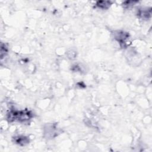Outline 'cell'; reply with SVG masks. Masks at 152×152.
Returning a JSON list of instances; mask_svg holds the SVG:
<instances>
[{"mask_svg":"<svg viewBox=\"0 0 152 152\" xmlns=\"http://www.w3.org/2000/svg\"><path fill=\"white\" fill-rule=\"evenodd\" d=\"M32 118V113L30 111L25 110L21 111H11L8 114L10 121H17L19 122H25Z\"/></svg>","mask_w":152,"mask_h":152,"instance_id":"1","label":"cell"},{"mask_svg":"<svg viewBox=\"0 0 152 152\" xmlns=\"http://www.w3.org/2000/svg\"><path fill=\"white\" fill-rule=\"evenodd\" d=\"M14 141L17 144H20V145L25 146L26 144H28L29 142V140L27 138L25 137H17L14 138Z\"/></svg>","mask_w":152,"mask_h":152,"instance_id":"3","label":"cell"},{"mask_svg":"<svg viewBox=\"0 0 152 152\" xmlns=\"http://www.w3.org/2000/svg\"><path fill=\"white\" fill-rule=\"evenodd\" d=\"M111 3L110 1H98L96 4L97 7L102 9H108L111 6Z\"/></svg>","mask_w":152,"mask_h":152,"instance_id":"4","label":"cell"},{"mask_svg":"<svg viewBox=\"0 0 152 152\" xmlns=\"http://www.w3.org/2000/svg\"><path fill=\"white\" fill-rule=\"evenodd\" d=\"M138 15L141 18L143 19H147L149 17V16H150V13L148 12L147 10H140L139 11Z\"/></svg>","mask_w":152,"mask_h":152,"instance_id":"5","label":"cell"},{"mask_svg":"<svg viewBox=\"0 0 152 152\" xmlns=\"http://www.w3.org/2000/svg\"><path fill=\"white\" fill-rule=\"evenodd\" d=\"M114 37L115 39L118 41V42L121 44L125 46L126 45L127 41L129 39V35L128 33H125L124 32L118 31L117 32H115L114 33Z\"/></svg>","mask_w":152,"mask_h":152,"instance_id":"2","label":"cell"}]
</instances>
